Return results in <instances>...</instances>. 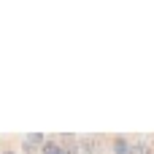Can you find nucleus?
Segmentation results:
<instances>
[{"mask_svg": "<svg viewBox=\"0 0 154 154\" xmlns=\"http://www.w3.org/2000/svg\"><path fill=\"white\" fill-rule=\"evenodd\" d=\"M106 138L103 135H81L79 138V154H103Z\"/></svg>", "mask_w": 154, "mask_h": 154, "instance_id": "1", "label": "nucleus"}, {"mask_svg": "<svg viewBox=\"0 0 154 154\" xmlns=\"http://www.w3.org/2000/svg\"><path fill=\"white\" fill-rule=\"evenodd\" d=\"M43 141H46L43 133H27V135H22V152L24 154H38L41 146H43Z\"/></svg>", "mask_w": 154, "mask_h": 154, "instance_id": "2", "label": "nucleus"}, {"mask_svg": "<svg viewBox=\"0 0 154 154\" xmlns=\"http://www.w3.org/2000/svg\"><path fill=\"white\" fill-rule=\"evenodd\" d=\"M54 141L62 146L65 154H79V138H76V135H68V133H65V135H54Z\"/></svg>", "mask_w": 154, "mask_h": 154, "instance_id": "3", "label": "nucleus"}, {"mask_svg": "<svg viewBox=\"0 0 154 154\" xmlns=\"http://www.w3.org/2000/svg\"><path fill=\"white\" fill-rule=\"evenodd\" d=\"M111 154H130V138L127 135H116L111 141Z\"/></svg>", "mask_w": 154, "mask_h": 154, "instance_id": "4", "label": "nucleus"}, {"mask_svg": "<svg viewBox=\"0 0 154 154\" xmlns=\"http://www.w3.org/2000/svg\"><path fill=\"white\" fill-rule=\"evenodd\" d=\"M130 154H152L149 138H135V141H130Z\"/></svg>", "mask_w": 154, "mask_h": 154, "instance_id": "5", "label": "nucleus"}, {"mask_svg": "<svg viewBox=\"0 0 154 154\" xmlns=\"http://www.w3.org/2000/svg\"><path fill=\"white\" fill-rule=\"evenodd\" d=\"M38 154H65V152H62V146H60V143H57L54 138H46Z\"/></svg>", "mask_w": 154, "mask_h": 154, "instance_id": "6", "label": "nucleus"}, {"mask_svg": "<svg viewBox=\"0 0 154 154\" xmlns=\"http://www.w3.org/2000/svg\"><path fill=\"white\" fill-rule=\"evenodd\" d=\"M0 154H19V152H14V149H3Z\"/></svg>", "mask_w": 154, "mask_h": 154, "instance_id": "7", "label": "nucleus"}]
</instances>
